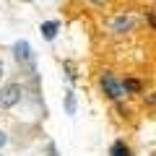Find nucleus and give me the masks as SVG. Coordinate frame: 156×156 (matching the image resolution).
<instances>
[{
  "label": "nucleus",
  "instance_id": "obj_3",
  "mask_svg": "<svg viewBox=\"0 0 156 156\" xmlns=\"http://www.w3.org/2000/svg\"><path fill=\"white\" fill-rule=\"evenodd\" d=\"M21 86L18 83H8L5 89L0 91V107H5V109H11V107H16L18 101H21Z\"/></svg>",
  "mask_w": 156,
  "mask_h": 156
},
{
  "label": "nucleus",
  "instance_id": "obj_6",
  "mask_svg": "<svg viewBox=\"0 0 156 156\" xmlns=\"http://www.w3.org/2000/svg\"><path fill=\"white\" fill-rule=\"evenodd\" d=\"M109 156H133V154H130V148H128L125 140H115L112 148H109Z\"/></svg>",
  "mask_w": 156,
  "mask_h": 156
},
{
  "label": "nucleus",
  "instance_id": "obj_1",
  "mask_svg": "<svg viewBox=\"0 0 156 156\" xmlns=\"http://www.w3.org/2000/svg\"><path fill=\"white\" fill-rule=\"evenodd\" d=\"M99 83H101V91H104V96H107V99H112V101H120L122 96H128V94H125L122 81H117V78L112 76L109 70H104V73H101Z\"/></svg>",
  "mask_w": 156,
  "mask_h": 156
},
{
  "label": "nucleus",
  "instance_id": "obj_12",
  "mask_svg": "<svg viewBox=\"0 0 156 156\" xmlns=\"http://www.w3.org/2000/svg\"><path fill=\"white\" fill-rule=\"evenodd\" d=\"M89 3H91V5H96V8H104L109 0H89Z\"/></svg>",
  "mask_w": 156,
  "mask_h": 156
},
{
  "label": "nucleus",
  "instance_id": "obj_5",
  "mask_svg": "<svg viewBox=\"0 0 156 156\" xmlns=\"http://www.w3.org/2000/svg\"><path fill=\"white\" fill-rule=\"evenodd\" d=\"M39 31H42V37H44L47 42H52V39L57 37V31H60V21H44L39 26Z\"/></svg>",
  "mask_w": 156,
  "mask_h": 156
},
{
  "label": "nucleus",
  "instance_id": "obj_10",
  "mask_svg": "<svg viewBox=\"0 0 156 156\" xmlns=\"http://www.w3.org/2000/svg\"><path fill=\"white\" fill-rule=\"evenodd\" d=\"M143 101H146V107H151V109H154V107H156V91H154V94H148Z\"/></svg>",
  "mask_w": 156,
  "mask_h": 156
},
{
  "label": "nucleus",
  "instance_id": "obj_13",
  "mask_svg": "<svg viewBox=\"0 0 156 156\" xmlns=\"http://www.w3.org/2000/svg\"><path fill=\"white\" fill-rule=\"evenodd\" d=\"M5 140H8V135L3 133V130H0V148H3V146H5Z\"/></svg>",
  "mask_w": 156,
  "mask_h": 156
},
{
  "label": "nucleus",
  "instance_id": "obj_8",
  "mask_svg": "<svg viewBox=\"0 0 156 156\" xmlns=\"http://www.w3.org/2000/svg\"><path fill=\"white\" fill-rule=\"evenodd\" d=\"M65 112L68 115H76V94H73V91L65 94Z\"/></svg>",
  "mask_w": 156,
  "mask_h": 156
},
{
  "label": "nucleus",
  "instance_id": "obj_14",
  "mask_svg": "<svg viewBox=\"0 0 156 156\" xmlns=\"http://www.w3.org/2000/svg\"><path fill=\"white\" fill-rule=\"evenodd\" d=\"M0 76H3V60H0Z\"/></svg>",
  "mask_w": 156,
  "mask_h": 156
},
{
  "label": "nucleus",
  "instance_id": "obj_11",
  "mask_svg": "<svg viewBox=\"0 0 156 156\" xmlns=\"http://www.w3.org/2000/svg\"><path fill=\"white\" fill-rule=\"evenodd\" d=\"M146 21H148L151 26H154V31H156V16H154L151 11H146Z\"/></svg>",
  "mask_w": 156,
  "mask_h": 156
},
{
  "label": "nucleus",
  "instance_id": "obj_4",
  "mask_svg": "<svg viewBox=\"0 0 156 156\" xmlns=\"http://www.w3.org/2000/svg\"><path fill=\"white\" fill-rule=\"evenodd\" d=\"M13 57H16L18 62L31 60V47H29L26 39H21V42H16V44H13Z\"/></svg>",
  "mask_w": 156,
  "mask_h": 156
},
{
  "label": "nucleus",
  "instance_id": "obj_15",
  "mask_svg": "<svg viewBox=\"0 0 156 156\" xmlns=\"http://www.w3.org/2000/svg\"><path fill=\"white\" fill-rule=\"evenodd\" d=\"M52 156H55V154H52Z\"/></svg>",
  "mask_w": 156,
  "mask_h": 156
},
{
  "label": "nucleus",
  "instance_id": "obj_2",
  "mask_svg": "<svg viewBox=\"0 0 156 156\" xmlns=\"http://www.w3.org/2000/svg\"><path fill=\"white\" fill-rule=\"evenodd\" d=\"M109 29H112V34H130L135 29V16L133 13H117L109 21Z\"/></svg>",
  "mask_w": 156,
  "mask_h": 156
},
{
  "label": "nucleus",
  "instance_id": "obj_9",
  "mask_svg": "<svg viewBox=\"0 0 156 156\" xmlns=\"http://www.w3.org/2000/svg\"><path fill=\"white\" fill-rule=\"evenodd\" d=\"M65 76L70 78V81H76V78H78V73H76V65H73V62H65Z\"/></svg>",
  "mask_w": 156,
  "mask_h": 156
},
{
  "label": "nucleus",
  "instance_id": "obj_7",
  "mask_svg": "<svg viewBox=\"0 0 156 156\" xmlns=\"http://www.w3.org/2000/svg\"><path fill=\"white\" fill-rule=\"evenodd\" d=\"M122 86H125V94H140L143 91V83H140L138 78H125Z\"/></svg>",
  "mask_w": 156,
  "mask_h": 156
}]
</instances>
